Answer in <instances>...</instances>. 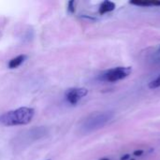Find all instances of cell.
Wrapping results in <instances>:
<instances>
[{
	"instance_id": "obj_9",
	"label": "cell",
	"mask_w": 160,
	"mask_h": 160,
	"mask_svg": "<svg viewBox=\"0 0 160 160\" xmlns=\"http://www.w3.org/2000/svg\"><path fill=\"white\" fill-rule=\"evenodd\" d=\"M129 4L140 7H151L150 1H129Z\"/></svg>"
},
{
	"instance_id": "obj_1",
	"label": "cell",
	"mask_w": 160,
	"mask_h": 160,
	"mask_svg": "<svg viewBox=\"0 0 160 160\" xmlns=\"http://www.w3.org/2000/svg\"><path fill=\"white\" fill-rule=\"evenodd\" d=\"M35 115V110L29 107H21L0 115V125L4 126L25 125L29 124Z\"/></svg>"
},
{
	"instance_id": "obj_17",
	"label": "cell",
	"mask_w": 160,
	"mask_h": 160,
	"mask_svg": "<svg viewBox=\"0 0 160 160\" xmlns=\"http://www.w3.org/2000/svg\"><path fill=\"white\" fill-rule=\"evenodd\" d=\"M129 160H135V159H129Z\"/></svg>"
},
{
	"instance_id": "obj_15",
	"label": "cell",
	"mask_w": 160,
	"mask_h": 160,
	"mask_svg": "<svg viewBox=\"0 0 160 160\" xmlns=\"http://www.w3.org/2000/svg\"><path fill=\"white\" fill-rule=\"evenodd\" d=\"M158 53H160V46L158 47V49H157V51H156V54H158Z\"/></svg>"
},
{
	"instance_id": "obj_5",
	"label": "cell",
	"mask_w": 160,
	"mask_h": 160,
	"mask_svg": "<svg viewBox=\"0 0 160 160\" xmlns=\"http://www.w3.org/2000/svg\"><path fill=\"white\" fill-rule=\"evenodd\" d=\"M88 90L86 88H69L65 93V97L70 105H76L82 97L87 96Z\"/></svg>"
},
{
	"instance_id": "obj_11",
	"label": "cell",
	"mask_w": 160,
	"mask_h": 160,
	"mask_svg": "<svg viewBox=\"0 0 160 160\" xmlns=\"http://www.w3.org/2000/svg\"><path fill=\"white\" fill-rule=\"evenodd\" d=\"M133 154H134L135 156L139 157V156H142V154H143V150H135L133 152Z\"/></svg>"
},
{
	"instance_id": "obj_12",
	"label": "cell",
	"mask_w": 160,
	"mask_h": 160,
	"mask_svg": "<svg viewBox=\"0 0 160 160\" xmlns=\"http://www.w3.org/2000/svg\"><path fill=\"white\" fill-rule=\"evenodd\" d=\"M129 158H130V154H124V156H121L120 160H129Z\"/></svg>"
},
{
	"instance_id": "obj_13",
	"label": "cell",
	"mask_w": 160,
	"mask_h": 160,
	"mask_svg": "<svg viewBox=\"0 0 160 160\" xmlns=\"http://www.w3.org/2000/svg\"><path fill=\"white\" fill-rule=\"evenodd\" d=\"M150 5H151V6L160 7V1H150Z\"/></svg>"
},
{
	"instance_id": "obj_14",
	"label": "cell",
	"mask_w": 160,
	"mask_h": 160,
	"mask_svg": "<svg viewBox=\"0 0 160 160\" xmlns=\"http://www.w3.org/2000/svg\"><path fill=\"white\" fill-rule=\"evenodd\" d=\"M154 62H156V63H159V62H160V53L156 54V58H154Z\"/></svg>"
},
{
	"instance_id": "obj_10",
	"label": "cell",
	"mask_w": 160,
	"mask_h": 160,
	"mask_svg": "<svg viewBox=\"0 0 160 160\" xmlns=\"http://www.w3.org/2000/svg\"><path fill=\"white\" fill-rule=\"evenodd\" d=\"M75 1L74 0H71L68 3V10L70 13H74L75 12Z\"/></svg>"
},
{
	"instance_id": "obj_6",
	"label": "cell",
	"mask_w": 160,
	"mask_h": 160,
	"mask_svg": "<svg viewBox=\"0 0 160 160\" xmlns=\"http://www.w3.org/2000/svg\"><path fill=\"white\" fill-rule=\"evenodd\" d=\"M114 9H115V4L112 1H109V0H105L99 6L98 13L100 15H103L107 12H111Z\"/></svg>"
},
{
	"instance_id": "obj_16",
	"label": "cell",
	"mask_w": 160,
	"mask_h": 160,
	"mask_svg": "<svg viewBox=\"0 0 160 160\" xmlns=\"http://www.w3.org/2000/svg\"><path fill=\"white\" fill-rule=\"evenodd\" d=\"M100 160H109V158H102V159H100Z\"/></svg>"
},
{
	"instance_id": "obj_3",
	"label": "cell",
	"mask_w": 160,
	"mask_h": 160,
	"mask_svg": "<svg viewBox=\"0 0 160 160\" xmlns=\"http://www.w3.org/2000/svg\"><path fill=\"white\" fill-rule=\"evenodd\" d=\"M132 72L131 67H116L106 70L99 76V80L103 81L115 82L125 79Z\"/></svg>"
},
{
	"instance_id": "obj_8",
	"label": "cell",
	"mask_w": 160,
	"mask_h": 160,
	"mask_svg": "<svg viewBox=\"0 0 160 160\" xmlns=\"http://www.w3.org/2000/svg\"><path fill=\"white\" fill-rule=\"evenodd\" d=\"M148 86H149V88H150V89H156V88L160 87V75L157 77V78L153 80L151 82H149Z\"/></svg>"
},
{
	"instance_id": "obj_4",
	"label": "cell",
	"mask_w": 160,
	"mask_h": 160,
	"mask_svg": "<svg viewBox=\"0 0 160 160\" xmlns=\"http://www.w3.org/2000/svg\"><path fill=\"white\" fill-rule=\"evenodd\" d=\"M48 134V129L44 126H38V128H34L32 129L27 130L26 132L22 134V136L17 137L18 141L16 143L20 144H25V143H31L32 141H35L37 140H40L41 138L45 137Z\"/></svg>"
},
{
	"instance_id": "obj_2",
	"label": "cell",
	"mask_w": 160,
	"mask_h": 160,
	"mask_svg": "<svg viewBox=\"0 0 160 160\" xmlns=\"http://www.w3.org/2000/svg\"><path fill=\"white\" fill-rule=\"evenodd\" d=\"M114 116L112 112H98L88 115L81 121L80 130L81 133L88 134L106 125Z\"/></svg>"
},
{
	"instance_id": "obj_7",
	"label": "cell",
	"mask_w": 160,
	"mask_h": 160,
	"mask_svg": "<svg viewBox=\"0 0 160 160\" xmlns=\"http://www.w3.org/2000/svg\"><path fill=\"white\" fill-rule=\"evenodd\" d=\"M26 57L27 56L25 55V54H20V55L12 58V60H9V62L8 64L9 68H10V69L17 68L18 67H20V66L25 61Z\"/></svg>"
}]
</instances>
